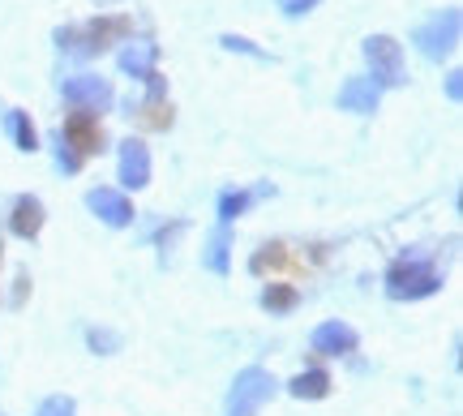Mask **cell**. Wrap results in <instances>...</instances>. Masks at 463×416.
Wrapping results in <instances>:
<instances>
[{
    "label": "cell",
    "mask_w": 463,
    "mask_h": 416,
    "mask_svg": "<svg viewBox=\"0 0 463 416\" xmlns=\"http://www.w3.org/2000/svg\"><path fill=\"white\" fill-rule=\"evenodd\" d=\"M129 34H133L129 17L108 14V17L86 22V26H65V31H56V43H61V52H69V56H99V52H108L112 43H125Z\"/></svg>",
    "instance_id": "cell-1"
},
{
    "label": "cell",
    "mask_w": 463,
    "mask_h": 416,
    "mask_svg": "<svg viewBox=\"0 0 463 416\" xmlns=\"http://www.w3.org/2000/svg\"><path fill=\"white\" fill-rule=\"evenodd\" d=\"M442 288V275L425 258H399L395 267L386 270V297L391 300H420L433 297Z\"/></svg>",
    "instance_id": "cell-2"
},
{
    "label": "cell",
    "mask_w": 463,
    "mask_h": 416,
    "mask_svg": "<svg viewBox=\"0 0 463 416\" xmlns=\"http://www.w3.org/2000/svg\"><path fill=\"white\" fill-rule=\"evenodd\" d=\"M275 386L279 383H275L266 369H258V365L241 369L236 383H232V391H228V416H258L262 403L275 395Z\"/></svg>",
    "instance_id": "cell-3"
},
{
    "label": "cell",
    "mask_w": 463,
    "mask_h": 416,
    "mask_svg": "<svg viewBox=\"0 0 463 416\" xmlns=\"http://www.w3.org/2000/svg\"><path fill=\"white\" fill-rule=\"evenodd\" d=\"M459 9H442L438 17H430L420 31L412 34V43L420 48V56H430V61H442L450 52L459 48Z\"/></svg>",
    "instance_id": "cell-4"
},
{
    "label": "cell",
    "mask_w": 463,
    "mask_h": 416,
    "mask_svg": "<svg viewBox=\"0 0 463 416\" xmlns=\"http://www.w3.org/2000/svg\"><path fill=\"white\" fill-rule=\"evenodd\" d=\"M364 61L373 69V86H403V48H399L391 34H369L364 39Z\"/></svg>",
    "instance_id": "cell-5"
},
{
    "label": "cell",
    "mask_w": 463,
    "mask_h": 416,
    "mask_svg": "<svg viewBox=\"0 0 463 416\" xmlns=\"http://www.w3.org/2000/svg\"><path fill=\"white\" fill-rule=\"evenodd\" d=\"M65 99L78 108V112H103V108H112V82L108 78H95V73H78V78H69L65 82Z\"/></svg>",
    "instance_id": "cell-6"
},
{
    "label": "cell",
    "mask_w": 463,
    "mask_h": 416,
    "mask_svg": "<svg viewBox=\"0 0 463 416\" xmlns=\"http://www.w3.org/2000/svg\"><path fill=\"white\" fill-rule=\"evenodd\" d=\"M61 142H65L78 159H86V155H99L103 150V129H99V120L90 117V112H69L65 117V129H61Z\"/></svg>",
    "instance_id": "cell-7"
},
{
    "label": "cell",
    "mask_w": 463,
    "mask_h": 416,
    "mask_svg": "<svg viewBox=\"0 0 463 416\" xmlns=\"http://www.w3.org/2000/svg\"><path fill=\"white\" fill-rule=\"evenodd\" d=\"M86 206H90V211H95L108 228H125V223H133V202L125 198L120 189L99 184V189H90V194H86Z\"/></svg>",
    "instance_id": "cell-8"
},
{
    "label": "cell",
    "mask_w": 463,
    "mask_h": 416,
    "mask_svg": "<svg viewBox=\"0 0 463 416\" xmlns=\"http://www.w3.org/2000/svg\"><path fill=\"white\" fill-rule=\"evenodd\" d=\"M120 184L125 189H146L150 184V150L137 137L120 142Z\"/></svg>",
    "instance_id": "cell-9"
},
{
    "label": "cell",
    "mask_w": 463,
    "mask_h": 416,
    "mask_svg": "<svg viewBox=\"0 0 463 416\" xmlns=\"http://www.w3.org/2000/svg\"><path fill=\"white\" fill-rule=\"evenodd\" d=\"M314 352L317 356H347V352H356V331L347 326V322H322L314 331Z\"/></svg>",
    "instance_id": "cell-10"
},
{
    "label": "cell",
    "mask_w": 463,
    "mask_h": 416,
    "mask_svg": "<svg viewBox=\"0 0 463 416\" xmlns=\"http://www.w3.org/2000/svg\"><path fill=\"white\" fill-rule=\"evenodd\" d=\"M378 86H373V78H347L344 86H339V108L344 112H373L378 108Z\"/></svg>",
    "instance_id": "cell-11"
},
{
    "label": "cell",
    "mask_w": 463,
    "mask_h": 416,
    "mask_svg": "<svg viewBox=\"0 0 463 416\" xmlns=\"http://www.w3.org/2000/svg\"><path fill=\"white\" fill-rule=\"evenodd\" d=\"M9 228H14L17 236H26V241L39 236V228H43V202L31 198V194H26V198H17L14 215H9Z\"/></svg>",
    "instance_id": "cell-12"
},
{
    "label": "cell",
    "mask_w": 463,
    "mask_h": 416,
    "mask_svg": "<svg viewBox=\"0 0 463 416\" xmlns=\"http://www.w3.org/2000/svg\"><path fill=\"white\" fill-rule=\"evenodd\" d=\"M155 61H159V48H155V43H129V48L120 52V69L133 73L137 82H146L150 73H155Z\"/></svg>",
    "instance_id": "cell-13"
},
{
    "label": "cell",
    "mask_w": 463,
    "mask_h": 416,
    "mask_svg": "<svg viewBox=\"0 0 463 416\" xmlns=\"http://www.w3.org/2000/svg\"><path fill=\"white\" fill-rule=\"evenodd\" d=\"M288 391L297 395V400H326L331 395V373L326 369H309V373H297Z\"/></svg>",
    "instance_id": "cell-14"
},
{
    "label": "cell",
    "mask_w": 463,
    "mask_h": 416,
    "mask_svg": "<svg viewBox=\"0 0 463 416\" xmlns=\"http://www.w3.org/2000/svg\"><path fill=\"white\" fill-rule=\"evenodd\" d=\"M5 129H9V137L17 142V150H39V134H34V125L26 112H9V117H5Z\"/></svg>",
    "instance_id": "cell-15"
},
{
    "label": "cell",
    "mask_w": 463,
    "mask_h": 416,
    "mask_svg": "<svg viewBox=\"0 0 463 416\" xmlns=\"http://www.w3.org/2000/svg\"><path fill=\"white\" fill-rule=\"evenodd\" d=\"M300 292L292 288V283H270L262 292V309H270V314H288V309H297Z\"/></svg>",
    "instance_id": "cell-16"
},
{
    "label": "cell",
    "mask_w": 463,
    "mask_h": 416,
    "mask_svg": "<svg viewBox=\"0 0 463 416\" xmlns=\"http://www.w3.org/2000/svg\"><path fill=\"white\" fill-rule=\"evenodd\" d=\"M137 125H146V129H167L172 125V103L167 99H146L137 108Z\"/></svg>",
    "instance_id": "cell-17"
},
{
    "label": "cell",
    "mask_w": 463,
    "mask_h": 416,
    "mask_svg": "<svg viewBox=\"0 0 463 416\" xmlns=\"http://www.w3.org/2000/svg\"><path fill=\"white\" fill-rule=\"evenodd\" d=\"M288 262V253H283V245H262V250L253 253V262H249V270L253 275H266V270H275Z\"/></svg>",
    "instance_id": "cell-18"
},
{
    "label": "cell",
    "mask_w": 463,
    "mask_h": 416,
    "mask_svg": "<svg viewBox=\"0 0 463 416\" xmlns=\"http://www.w3.org/2000/svg\"><path fill=\"white\" fill-rule=\"evenodd\" d=\"M206 267L219 270V275L228 270V232H223V228H219L215 241H211V253H206Z\"/></svg>",
    "instance_id": "cell-19"
},
{
    "label": "cell",
    "mask_w": 463,
    "mask_h": 416,
    "mask_svg": "<svg viewBox=\"0 0 463 416\" xmlns=\"http://www.w3.org/2000/svg\"><path fill=\"white\" fill-rule=\"evenodd\" d=\"M34 416H78V403L69 400V395H52L34 408Z\"/></svg>",
    "instance_id": "cell-20"
},
{
    "label": "cell",
    "mask_w": 463,
    "mask_h": 416,
    "mask_svg": "<svg viewBox=\"0 0 463 416\" xmlns=\"http://www.w3.org/2000/svg\"><path fill=\"white\" fill-rule=\"evenodd\" d=\"M245 206H249V194H223V198H219V219L232 223L236 215H245Z\"/></svg>",
    "instance_id": "cell-21"
},
{
    "label": "cell",
    "mask_w": 463,
    "mask_h": 416,
    "mask_svg": "<svg viewBox=\"0 0 463 416\" xmlns=\"http://www.w3.org/2000/svg\"><path fill=\"white\" fill-rule=\"evenodd\" d=\"M86 339H90V348L95 352H116L120 348V335H112V331H90Z\"/></svg>",
    "instance_id": "cell-22"
},
{
    "label": "cell",
    "mask_w": 463,
    "mask_h": 416,
    "mask_svg": "<svg viewBox=\"0 0 463 416\" xmlns=\"http://www.w3.org/2000/svg\"><path fill=\"white\" fill-rule=\"evenodd\" d=\"M219 43H223V48H228V52H249V56H262V52L253 48V43H249V39H241V34H223V39H219Z\"/></svg>",
    "instance_id": "cell-23"
},
{
    "label": "cell",
    "mask_w": 463,
    "mask_h": 416,
    "mask_svg": "<svg viewBox=\"0 0 463 416\" xmlns=\"http://www.w3.org/2000/svg\"><path fill=\"white\" fill-rule=\"evenodd\" d=\"M317 0H279V9L288 17H300V14H309V9H314Z\"/></svg>",
    "instance_id": "cell-24"
},
{
    "label": "cell",
    "mask_w": 463,
    "mask_h": 416,
    "mask_svg": "<svg viewBox=\"0 0 463 416\" xmlns=\"http://www.w3.org/2000/svg\"><path fill=\"white\" fill-rule=\"evenodd\" d=\"M459 78H463V73H450V82H447V95H450V99H455V103H459V90H463V82H459Z\"/></svg>",
    "instance_id": "cell-25"
},
{
    "label": "cell",
    "mask_w": 463,
    "mask_h": 416,
    "mask_svg": "<svg viewBox=\"0 0 463 416\" xmlns=\"http://www.w3.org/2000/svg\"><path fill=\"white\" fill-rule=\"evenodd\" d=\"M99 5H116V0H99Z\"/></svg>",
    "instance_id": "cell-26"
}]
</instances>
